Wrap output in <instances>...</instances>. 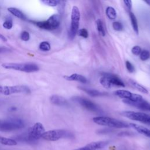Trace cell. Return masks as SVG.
I'll use <instances>...</instances> for the list:
<instances>
[{"mask_svg": "<svg viewBox=\"0 0 150 150\" xmlns=\"http://www.w3.org/2000/svg\"><path fill=\"white\" fill-rule=\"evenodd\" d=\"M114 94L120 98L128 100L133 102H138L144 100V98L141 95L132 93L128 90H118L114 92Z\"/></svg>", "mask_w": 150, "mask_h": 150, "instance_id": "7c38bea8", "label": "cell"}, {"mask_svg": "<svg viewBox=\"0 0 150 150\" xmlns=\"http://www.w3.org/2000/svg\"><path fill=\"white\" fill-rule=\"evenodd\" d=\"M20 38L23 41H28L30 39V34L28 31L24 30L21 32Z\"/></svg>", "mask_w": 150, "mask_h": 150, "instance_id": "f546056e", "label": "cell"}, {"mask_svg": "<svg viewBox=\"0 0 150 150\" xmlns=\"http://www.w3.org/2000/svg\"><path fill=\"white\" fill-rule=\"evenodd\" d=\"M93 121L94 123L103 126H107L110 128H129V124L126 123L124 121L118 120L115 118L104 117L98 116L95 117L93 118Z\"/></svg>", "mask_w": 150, "mask_h": 150, "instance_id": "6da1fadb", "label": "cell"}, {"mask_svg": "<svg viewBox=\"0 0 150 150\" xmlns=\"http://www.w3.org/2000/svg\"><path fill=\"white\" fill-rule=\"evenodd\" d=\"M4 50H5V49H4L2 48V47H0V53H1V52H4Z\"/></svg>", "mask_w": 150, "mask_h": 150, "instance_id": "74e56055", "label": "cell"}, {"mask_svg": "<svg viewBox=\"0 0 150 150\" xmlns=\"http://www.w3.org/2000/svg\"><path fill=\"white\" fill-rule=\"evenodd\" d=\"M105 14H106L107 16L111 20H114V19H116L117 16V12H116L115 9L112 6L107 7V8L105 9Z\"/></svg>", "mask_w": 150, "mask_h": 150, "instance_id": "603a6c76", "label": "cell"}, {"mask_svg": "<svg viewBox=\"0 0 150 150\" xmlns=\"http://www.w3.org/2000/svg\"><path fill=\"white\" fill-rule=\"evenodd\" d=\"M150 57V52L147 50H143L141 51L139 54V58L142 61H145L149 59Z\"/></svg>", "mask_w": 150, "mask_h": 150, "instance_id": "83f0119b", "label": "cell"}, {"mask_svg": "<svg viewBox=\"0 0 150 150\" xmlns=\"http://www.w3.org/2000/svg\"><path fill=\"white\" fill-rule=\"evenodd\" d=\"M129 83L131 84L132 86H133L134 88H135L137 90H138L141 93H142L144 94H148V90L143 86L138 83V82L134 81V80L132 79H129Z\"/></svg>", "mask_w": 150, "mask_h": 150, "instance_id": "ffe728a7", "label": "cell"}, {"mask_svg": "<svg viewBox=\"0 0 150 150\" xmlns=\"http://www.w3.org/2000/svg\"><path fill=\"white\" fill-rule=\"evenodd\" d=\"M122 102L127 105H129L132 107H137V108L141 109L144 111H146L150 112V103L147 102L144 99L141 101L138 102H133L128 100L124 99L122 100Z\"/></svg>", "mask_w": 150, "mask_h": 150, "instance_id": "5bb4252c", "label": "cell"}, {"mask_svg": "<svg viewBox=\"0 0 150 150\" xmlns=\"http://www.w3.org/2000/svg\"><path fill=\"white\" fill-rule=\"evenodd\" d=\"M100 83L107 89L111 88L114 86L124 87L125 86L123 81L117 76L114 74L104 73L100 79Z\"/></svg>", "mask_w": 150, "mask_h": 150, "instance_id": "5b68a950", "label": "cell"}, {"mask_svg": "<svg viewBox=\"0 0 150 150\" xmlns=\"http://www.w3.org/2000/svg\"><path fill=\"white\" fill-rule=\"evenodd\" d=\"M45 132L43 124L40 122H36L28 131V138L30 140H37L42 138V135Z\"/></svg>", "mask_w": 150, "mask_h": 150, "instance_id": "8fae6325", "label": "cell"}, {"mask_svg": "<svg viewBox=\"0 0 150 150\" xmlns=\"http://www.w3.org/2000/svg\"><path fill=\"white\" fill-rule=\"evenodd\" d=\"M50 101L52 104L59 106H65L68 104V102L65 98L56 94L52 95L50 97Z\"/></svg>", "mask_w": 150, "mask_h": 150, "instance_id": "9a60e30c", "label": "cell"}, {"mask_svg": "<svg viewBox=\"0 0 150 150\" xmlns=\"http://www.w3.org/2000/svg\"><path fill=\"white\" fill-rule=\"evenodd\" d=\"M80 19V12L77 6H74L71 9V23L69 36L70 39H73L77 33L79 28Z\"/></svg>", "mask_w": 150, "mask_h": 150, "instance_id": "8992f818", "label": "cell"}, {"mask_svg": "<svg viewBox=\"0 0 150 150\" xmlns=\"http://www.w3.org/2000/svg\"><path fill=\"white\" fill-rule=\"evenodd\" d=\"M64 78L68 81H79L81 83H86L87 82V79L84 76L78 73H73L70 76H65Z\"/></svg>", "mask_w": 150, "mask_h": 150, "instance_id": "2e32d148", "label": "cell"}, {"mask_svg": "<svg viewBox=\"0 0 150 150\" xmlns=\"http://www.w3.org/2000/svg\"><path fill=\"white\" fill-rule=\"evenodd\" d=\"M73 134L64 129H53L45 131L42 136V138L48 141H56L61 138H71Z\"/></svg>", "mask_w": 150, "mask_h": 150, "instance_id": "277c9868", "label": "cell"}, {"mask_svg": "<svg viewBox=\"0 0 150 150\" xmlns=\"http://www.w3.org/2000/svg\"><path fill=\"white\" fill-rule=\"evenodd\" d=\"M0 39H1V40H2L3 42H7V39H6V38L5 36H4L3 35L1 34V33H0Z\"/></svg>", "mask_w": 150, "mask_h": 150, "instance_id": "e575fe53", "label": "cell"}, {"mask_svg": "<svg viewBox=\"0 0 150 150\" xmlns=\"http://www.w3.org/2000/svg\"><path fill=\"white\" fill-rule=\"evenodd\" d=\"M112 28L116 30V31H121L123 29V25L122 24L118 22V21H115L112 23Z\"/></svg>", "mask_w": 150, "mask_h": 150, "instance_id": "f1b7e54d", "label": "cell"}, {"mask_svg": "<svg viewBox=\"0 0 150 150\" xmlns=\"http://www.w3.org/2000/svg\"><path fill=\"white\" fill-rule=\"evenodd\" d=\"M39 47L40 50L43 52H48L50 50L51 46L50 43L47 41H43L39 44Z\"/></svg>", "mask_w": 150, "mask_h": 150, "instance_id": "d4e9b609", "label": "cell"}, {"mask_svg": "<svg viewBox=\"0 0 150 150\" xmlns=\"http://www.w3.org/2000/svg\"><path fill=\"white\" fill-rule=\"evenodd\" d=\"M72 100L88 111L96 112L101 111V109L97 104L87 98L80 96H75L72 98Z\"/></svg>", "mask_w": 150, "mask_h": 150, "instance_id": "30bf717a", "label": "cell"}, {"mask_svg": "<svg viewBox=\"0 0 150 150\" xmlns=\"http://www.w3.org/2000/svg\"><path fill=\"white\" fill-rule=\"evenodd\" d=\"M8 11L12 14L13 16H16L18 18H19L22 20H26V16L24 14V13L21 11L19 9L14 8V7H10L8 8Z\"/></svg>", "mask_w": 150, "mask_h": 150, "instance_id": "d6986e66", "label": "cell"}, {"mask_svg": "<svg viewBox=\"0 0 150 150\" xmlns=\"http://www.w3.org/2000/svg\"><path fill=\"white\" fill-rule=\"evenodd\" d=\"M61 22V17L59 14H53L50 16L47 20L43 21H39L35 22V24L39 28L48 30H52L57 29Z\"/></svg>", "mask_w": 150, "mask_h": 150, "instance_id": "52a82bcc", "label": "cell"}, {"mask_svg": "<svg viewBox=\"0 0 150 150\" xmlns=\"http://www.w3.org/2000/svg\"><path fill=\"white\" fill-rule=\"evenodd\" d=\"M0 93L9 96L16 93H30V88L25 85H16L12 86H0Z\"/></svg>", "mask_w": 150, "mask_h": 150, "instance_id": "9c48e42d", "label": "cell"}, {"mask_svg": "<svg viewBox=\"0 0 150 150\" xmlns=\"http://www.w3.org/2000/svg\"><path fill=\"white\" fill-rule=\"evenodd\" d=\"M129 16L130 18L132 28H133L134 32L138 35L139 33V29H138V22H137V18H136L135 15H134V13L133 12H132L131 11L129 12Z\"/></svg>", "mask_w": 150, "mask_h": 150, "instance_id": "44dd1931", "label": "cell"}, {"mask_svg": "<svg viewBox=\"0 0 150 150\" xmlns=\"http://www.w3.org/2000/svg\"><path fill=\"white\" fill-rule=\"evenodd\" d=\"M108 141H97V142H92L87 144L84 146L74 149L73 150H97L99 149L104 148L108 144Z\"/></svg>", "mask_w": 150, "mask_h": 150, "instance_id": "4fadbf2b", "label": "cell"}, {"mask_svg": "<svg viewBox=\"0 0 150 150\" xmlns=\"http://www.w3.org/2000/svg\"><path fill=\"white\" fill-rule=\"evenodd\" d=\"M41 2L47 6L52 7L57 6L60 2V1L57 0H42Z\"/></svg>", "mask_w": 150, "mask_h": 150, "instance_id": "4316f807", "label": "cell"}, {"mask_svg": "<svg viewBox=\"0 0 150 150\" xmlns=\"http://www.w3.org/2000/svg\"><path fill=\"white\" fill-rule=\"evenodd\" d=\"M144 2L146 4H148V5H149L150 6V0H148V1H144Z\"/></svg>", "mask_w": 150, "mask_h": 150, "instance_id": "8d00e7d4", "label": "cell"}, {"mask_svg": "<svg viewBox=\"0 0 150 150\" xmlns=\"http://www.w3.org/2000/svg\"><path fill=\"white\" fill-rule=\"evenodd\" d=\"M17 110V108L16 107H11L9 108V111H15Z\"/></svg>", "mask_w": 150, "mask_h": 150, "instance_id": "d590c367", "label": "cell"}, {"mask_svg": "<svg viewBox=\"0 0 150 150\" xmlns=\"http://www.w3.org/2000/svg\"><path fill=\"white\" fill-rule=\"evenodd\" d=\"M125 66L129 73H133L135 71V67L129 61L127 60L125 62Z\"/></svg>", "mask_w": 150, "mask_h": 150, "instance_id": "d6a6232c", "label": "cell"}, {"mask_svg": "<svg viewBox=\"0 0 150 150\" xmlns=\"http://www.w3.org/2000/svg\"><path fill=\"white\" fill-rule=\"evenodd\" d=\"M129 125H130V127L133 128L138 132H139L146 137L150 138V129H148L145 127L139 125L138 124H134V123H130Z\"/></svg>", "mask_w": 150, "mask_h": 150, "instance_id": "e0dca14e", "label": "cell"}, {"mask_svg": "<svg viewBox=\"0 0 150 150\" xmlns=\"http://www.w3.org/2000/svg\"><path fill=\"white\" fill-rule=\"evenodd\" d=\"M121 114L130 120L150 125V115L148 114L132 111H124L121 112Z\"/></svg>", "mask_w": 150, "mask_h": 150, "instance_id": "ba28073f", "label": "cell"}, {"mask_svg": "<svg viewBox=\"0 0 150 150\" xmlns=\"http://www.w3.org/2000/svg\"><path fill=\"white\" fill-rule=\"evenodd\" d=\"M79 88L91 97H98V96H101L105 94V93H103L97 90H95L93 88H89L84 87H79Z\"/></svg>", "mask_w": 150, "mask_h": 150, "instance_id": "ac0fdd59", "label": "cell"}, {"mask_svg": "<svg viewBox=\"0 0 150 150\" xmlns=\"http://www.w3.org/2000/svg\"><path fill=\"white\" fill-rule=\"evenodd\" d=\"M142 51V49L141 48L140 46H134V47H132V48L131 49V52L133 54L135 55V56H138L140 54L141 52Z\"/></svg>", "mask_w": 150, "mask_h": 150, "instance_id": "1f68e13d", "label": "cell"}, {"mask_svg": "<svg viewBox=\"0 0 150 150\" xmlns=\"http://www.w3.org/2000/svg\"><path fill=\"white\" fill-rule=\"evenodd\" d=\"M124 3L127 10H128L129 12H130L132 8V1L130 0H124Z\"/></svg>", "mask_w": 150, "mask_h": 150, "instance_id": "836d02e7", "label": "cell"}, {"mask_svg": "<svg viewBox=\"0 0 150 150\" xmlns=\"http://www.w3.org/2000/svg\"><path fill=\"white\" fill-rule=\"evenodd\" d=\"M25 127L24 121L19 118L0 120V131L9 132L21 129Z\"/></svg>", "mask_w": 150, "mask_h": 150, "instance_id": "3957f363", "label": "cell"}, {"mask_svg": "<svg viewBox=\"0 0 150 150\" xmlns=\"http://www.w3.org/2000/svg\"><path fill=\"white\" fill-rule=\"evenodd\" d=\"M0 144L7 146H14L16 145L18 142L13 139L0 136Z\"/></svg>", "mask_w": 150, "mask_h": 150, "instance_id": "7402d4cb", "label": "cell"}, {"mask_svg": "<svg viewBox=\"0 0 150 150\" xmlns=\"http://www.w3.org/2000/svg\"><path fill=\"white\" fill-rule=\"evenodd\" d=\"M1 66L6 69L21 71L25 73H33L39 70V66L33 63H4Z\"/></svg>", "mask_w": 150, "mask_h": 150, "instance_id": "7a4b0ae2", "label": "cell"}, {"mask_svg": "<svg viewBox=\"0 0 150 150\" xmlns=\"http://www.w3.org/2000/svg\"><path fill=\"white\" fill-rule=\"evenodd\" d=\"M3 27L6 29H11L13 26V21L11 17H8L5 19L2 24Z\"/></svg>", "mask_w": 150, "mask_h": 150, "instance_id": "484cf974", "label": "cell"}, {"mask_svg": "<svg viewBox=\"0 0 150 150\" xmlns=\"http://www.w3.org/2000/svg\"><path fill=\"white\" fill-rule=\"evenodd\" d=\"M96 25H97V29L99 34L102 36H104L105 35V31L104 25L101 20L99 19H97L96 21Z\"/></svg>", "mask_w": 150, "mask_h": 150, "instance_id": "cb8c5ba5", "label": "cell"}, {"mask_svg": "<svg viewBox=\"0 0 150 150\" xmlns=\"http://www.w3.org/2000/svg\"><path fill=\"white\" fill-rule=\"evenodd\" d=\"M77 34L79 36L83 38H87L88 36V33L87 29L83 28L78 30Z\"/></svg>", "mask_w": 150, "mask_h": 150, "instance_id": "4dcf8cb0", "label": "cell"}]
</instances>
